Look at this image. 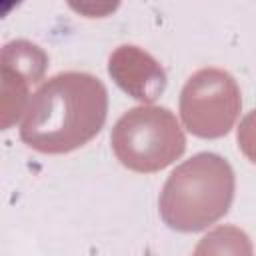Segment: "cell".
Returning a JSON list of instances; mask_svg holds the SVG:
<instances>
[{"label": "cell", "instance_id": "6da1fadb", "mask_svg": "<svg viewBox=\"0 0 256 256\" xmlns=\"http://www.w3.org/2000/svg\"><path fill=\"white\" fill-rule=\"evenodd\" d=\"M108 92L88 72H60L28 100L20 138L42 154H68L88 144L104 126Z\"/></svg>", "mask_w": 256, "mask_h": 256}, {"label": "cell", "instance_id": "7a4b0ae2", "mask_svg": "<svg viewBox=\"0 0 256 256\" xmlns=\"http://www.w3.org/2000/svg\"><path fill=\"white\" fill-rule=\"evenodd\" d=\"M232 200V166L218 154L200 152L172 170L160 192L158 208L172 230L198 232L218 222Z\"/></svg>", "mask_w": 256, "mask_h": 256}, {"label": "cell", "instance_id": "3957f363", "mask_svg": "<svg viewBox=\"0 0 256 256\" xmlns=\"http://www.w3.org/2000/svg\"><path fill=\"white\" fill-rule=\"evenodd\" d=\"M110 144L122 166L142 174L164 170L186 150L176 116L168 108L152 104L122 114L112 128Z\"/></svg>", "mask_w": 256, "mask_h": 256}, {"label": "cell", "instance_id": "277c9868", "mask_svg": "<svg viewBox=\"0 0 256 256\" xmlns=\"http://www.w3.org/2000/svg\"><path fill=\"white\" fill-rule=\"evenodd\" d=\"M242 108L234 76L220 68L194 72L180 94V116L186 130L198 138H220L230 132Z\"/></svg>", "mask_w": 256, "mask_h": 256}, {"label": "cell", "instance_id": "5b68a950", "mask_svg": "<svg viewBox=\"0 0 256 256\" xmlns=\"http://www.w3.org/2000/svg\"><path fill=\"white\" fill-rule=\"evenodd\" d=\"M46 52L28 40H12L2 48V128H10L28 104L30 86L44 78Z\"/></svg>", "mask_w": 256, "mask_h": 256}, {"label": "cell", "instance_id": "8992f818", "mask_svg": "<svg viewBox=\"0 0 256 256\" xmlns=\"http://www.w3.org/2000/svg\"><path fill=\"white\" fill-rule=\"evenodd\" d=\"M108 72L120 90L142 104H152L166 90L168 78L160 62L134 44H122L110 54Z\"/></svg>", "mask_w": 256, "mask_h": 256}, {"label": "cell", "instance_id": "52a82bcc", "mask_svg": "<svg viewBox=\"0 0 256 256\" xmlns=\"http://www.w3.org/2000/svg\"><path fill=\"white\" fill-rule=\"evenodd\" d=\"M68 6L84 18H106L114 14L122 0H66Z\"/></svg>", "mask_w": 256, "mask_h": 256}, {"label": "cell", "instance_id": "ba28073f", "mask_svg": "<svg viewBox=\"0 0 256 256\" xmlns=\"http://www.w3.org/2000/svg\"><path fill=\"white\" fill-rule=\"evenodd\" d=\"M236 138H238V148L242 150V154L252 164H256V108L244 116V120L238 126Z\"/></svg>", "mask_w": 256, "mask_h": 256}]
</instances>
